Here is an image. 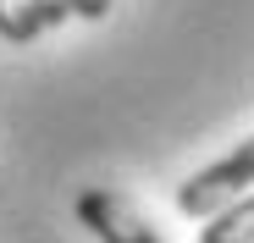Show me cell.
Masks as SVG:
<instances>
[{
	"instance_id": "1",
	"label": "cell",
	"mask_w": 254,
	"mask_h": 243,
	"mask_svg": "<svg viewBox=\"0 0 254 243\" xmlns=\"http://www.w3.org/2000/svg\"><path fill=\"white\" fill-rule=\"evenodd\" d=\"M249 182H254V138H243L232 155L216 160V166L193 172V177L177 188V210L193 216V221H210L216 210H227L238 193H249Z\"/></svg>"
},
{
	"instance_id": "2",
	"label": "cell",
	"mask_w": 254,
	"mask_h": 243,
	"mask_svg": "<svg viewBox=\"0 0 254 243\" xmlns=\"http://www.w3.org/2000/svg\"><path fill=\"white\" fill-rule=\"evenodd\" d=\"M77 221L89 227L100 243H160V232L127 205V199H116L105 188H83L77 193Z\"/></svg>"
},
{
	"instance_id": "3",
	"label": "cell",
	"mask_w": 254,
	"mask_h": 243,
	"mask_svg": "<svg viewBox=\"0 0 254 243\" xmlns=\"http://www.w3.org/2000/svg\"><path fill=\"white\" fill-rule=\"evenodd\" d=\"M199 243H254V193H238L227 210L199 227Z\"/></svg>"
},
{
	"instance_id": "4",
	"label": "cell",
	"mask_w": 254,
	"mask_h": 243,
	"mask_svg": "<svg viewBox=\"0 0 254 243\" xmlns=\"http://www.w3.org/2000/svg\"><path fill=\"white\" fill-rule=\"evenodd\" d=\"M45 33L39 11L28 0H0V39H11V45H33V39Z\"/></svg>"
},
{
	"instance_id": "5",
	"label": "cell",
	"mask_w": 254,
	"mask_h": 243,
	"mask_svg": "<svg viewBox=\"0 0 254 243\" xmlns=\"http://www.w3.org/2000/svg\"><path fill=\"white\" fill-rule=\"evenodd\" d=\"M28 6L39 11V22H45V28H56V22L72 17V0H28Z\"/></svg>"
},
{
	"instance_id": "6",
	"label": "cell",
	"mask_w": 254,
	"mask_h": 243,
	"mask_svg": "<svg viewBox=\"0 0 254 243\" xmlns=\"http://www.w3.org/2000/svg\"><path fill=\"white\" fill-rule=\"evenodd\" d=\"M111 11V0H72V17H83V22H100Z\"/></svg>"
}]
</instances>
